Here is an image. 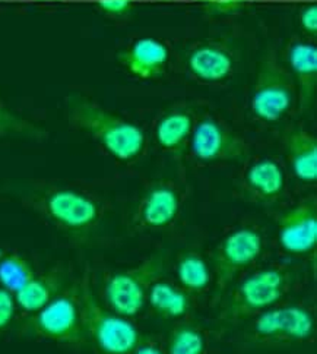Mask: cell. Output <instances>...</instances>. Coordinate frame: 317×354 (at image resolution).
<instances>
[{"mask_svg": "<svg viewBox=\"0 0 317 354\" xmlns=\"http://www.w3.org/2000/svg\"><path fill=\"white\" fill-rule=\"evenodd\" d=\"M18 189L23 207L81 248L95 245L106 227V208L81 189L46 182L25 183Z\"/></svg>", "mask_w": 317, "mask_h": 354, "instance_id": "1", "label": "cell"}, {"mask_svg": "<svg viewBox=\"0 0 317 354\" xmlns=\"http://www.w3.org/2000/svg\"><path fill=\"white\" fill-rule=\"evenodd\" d=\"M314 316L304 306L263 310L253 324V337L262 343H301L314 333Z\"/></svg>", "mask_w": 317, "mask_h": 354, "instance_id": "8", "label": "cell"}, {"mask_svg": "<svg viewBox=\"0 0 317 354\" xmlns=\"http://www.w3.org/2000/svg\"><path fill=\"white\" fill-rule=\"evenodd\" d=\"M129 5V0H101L99 2V8L111 15L123 14L128 10Z\"/></svg>", "mask_w": 317, "mask_h": 354, "instance_id": "27", "label": "cell"}, {"mask_svg": "<svg viewBox=\"0 0 317 354\" xmlns=\"http://www.w3.org/2000/svg\"><path fill=\"white\" fill-rule=\"evenodd\" d=\"M3 255H5V252H3L2 246H0V259H2V258H3Z\"/></svg>", "mask_w": 317, "mask_h": 354, "instance_id": "29", "label": "cell"}, {"mask_svg": "<svg viewBox=\"0 0 317 354\" xmlns=\"http://www.w3.org/2000/svg\"><path fill=\"white\" fill-rule=\"evenodd\" d=\"M205 337L193 324H179L169 337L167 354H204Z\"/></svg>", "mask_w": 317, "mask_h": 354, "instance_id": "23", "label": "cell"}, {"mask_svg": "<svg viewBox=\"0 0 317 354\" xmlns=\"http://www.w3.org/2000/svg\"><path fill=\"white\" fill-rule=\"evenodd\" d=\"M293 81L273 57H266L259 71L251 110L265 122H278L293 104Z\"/></svg>", "mask_w": 317, "mask_h": 354, "instance_id": "7", "label": "cell"}, {"mask_svg": "<svg viewBox=\"0 0 317 354\" xmlns=\"http://www.w3.org/2000/svg\"><path fill=\"white\" fill-rule=\"evenodd\" d=\"M69 286V274L59 265L43 272H37L14 297L18 308L34 313L60 296Z\"/></svg>", "mask_w": 317, "mask_h": 354, "instance_id": "13", "label": "cell"}, {"mask_svg": "<svg viewBox=\"0 0 317 354\" xmlns=\"http://www.w3.org/2000/svg\"><path fill=\"white\" fill-rule=\"evenodd\" d=\"M167 252L158 250L136 267L119 271L107 278L104 284L106 305L124 318L142 310L151 286L166 270Z\"/></svg>", "mask_w": 317, "mask_h": 354, "instance_id": "6", "label": "cell"}, {"mask_svg": "<svg viewBox=\"0 0 317 354\" xmlns=\"http://www.w3.org/2000/svg\"><path fill=\"white\" fill-rule=\"evenodd\" d=\"M35 274L31 261L22 255L10 254L0 259V284L12 295L19 292Z\"/></svg>", "mask_w": 317, "mask_h": 354, "instance_id": "20", "label": "cell"}, {"mask_svg": "<svg viewBox=\"0 0 317 354\" xmlns=\"http://www.w3.org/2000/svg\"><path fill=\"white\" fill-rule=\"evenodd\" d=\"M19 333L25 337L55 341L57 344L69 347H82L86 344L78 283L70 284L48 305L31 313L30 318L19 325Z\"/></svg>", "mask_w": 317, "mask_h": 354, "instance_id": "4", "label": "cell"}, {"mask_svg": "<svg viewBox=\"0 0 317 354\" xmlns=\"http://www.w3.org/2000/svg\"><path fill=\"white\" fill-rule=\"evenodd\" d=\"M190 147L202 161H244L249 157V147L243 139L212 119L196 126Z\"/></svg>", "mask_w": 317, "mask_h": 354, "instance_id": "10", "label": "cell"}, {"mask_svg": "<svg viewBox=\"0 0 317 354\" xmlns=\"http://www.w3.org/2000/svg\"><path fill=\"white\" fill-rule=\"evenodd\" d=\"M177 277L190 292H202L211 283V272L206 262L195 252H187L177 262Z\"/></svg>", "mask_w": 317, "mask_h": 354, "instance_id": "22", "label": "cell"}, {"mask_svg": "<svg viewBox=\"0 0 317 354\" xmlns=\"http://www.w3.org/2000/svg\"><path fill=\"white\" fill-rule=\"evenodd\" d=\"M300 21H301V25L304 30H306L307 32L316 34V31H317V6L310 5L307 8H304L301 15H300Z\"/></svg>", "mask_w": 317, "mask_h": 354, "instance_id": "26", "label": "cell"}, {"mask_svg": "<svg viewBox=\"0 0 317 354\" xmlns=\"http://www.w3.org/2000/svg\"><path fill=\"white\" fill-rule=\"evenodd\" d=\"M146 300L152 309L167 319L182 318L190 308V297L184 290L161 280L151 286Z\"/></svg>", "mask_w": 317, "mask_h": 354, "instance_id": "18", "label": "cell"}, {"mask_svg": "<svg viewBox=\"0 0 317 354\" xmlns=\"http://www.w3.org/2000/svg\"><path fill=\"white\" fill-rule=\"evenodd\" d=\"M8 133H38L31 124L25 123L23 120L12 116L9 111H6L0 106V136Z\"/></svg>", "mask_w": 317, "mask_h": 354, "instance_id": "25", "label": "cell"}, {"mask_svg": "<svg viewBox=\"0 0 317 354\" xmlns=\"http://www.w3.org/2000/svg\"><path fill=\"white\" fill-rule=\"evenodd\" d=\"M131 354H166V353H164L162 348L155 343H151V341L149 343H142L141 341Z\"/></svg>", "mask_w": 317, "mask_h": 354, "instance_id": "28", "label": "cell"}, {"mask_svg": "<svg viewBox=\"0 0 317 354\" xmlns=\"http://www.w3.org/2000/svg\"><path fill=\"white\" fill-rule=\"evenodd\" d=\"M169 59V50L161 41L154 39H141L133 43L131 52L123 56L129 71L139 78H152L160 73Z\"/></svg>", "mask_w": 317, "mask_h": 354, "instance_id": "15", "label": "cell"}, {"mask_svg": "<svg viewBox=\"0 0 317 354\" xmlns=\"http://www.w3.org/2000/svg\"><path fill=\"white\" fill-rule=\"evenodd\" d=\"M288 60L291 69L300 80L301 106L307 107L316 85L317 75V48L310 43H296L291 46Z\"/></svg>", "mask_w": 317, "mask_h": 354, "instance_id": "16", "label": "cell"}, {"mask_svg": "<svg viewBox=\"0 0 317 354\" xmlns=\"http://www.w3.org/2000/svg\"><path fill=\"white\" fill-rule=\"evenodd\" d=\"M189 68L200 80L221 81L231 73L233 60L218 47L202 46L190 55Z\"/></svg>", "mask_w": 317, "mask_h": 354, "instance_id": "17", "label": "cell"}, {"mask_svg": "<svg viewBox=\"0 0 317 354\" xmlns=\"http://www.w3.org/2000/svg\"><path fill=\"white\" fill-rule=\"evenodd\" d=\"M263 248L262 236L253 229H240L228 234L213 255L218 295L222 296L234 278L258 259Z\"/></svg>", "mask_w": 317, "mask_h": 354, "instance_id": "9", "label": "cell"}, {"mask_svg": "<svg viewBox=\"0 0 317 354\" xmlns=\"http://www.w3.org/2000/svg\"><path fill=\"white\" fill-rule=\"evenodd\" d=\"M280 242L289 254H309L317 245V202L307 198L280 218Z\"/></svg>", "mask_w": 317, "mask_h": 354, "instance_id": "11", "label": "cell"}, {"mask_svg": "<svg viewBox=\"0 0 317 354\" xmlns=\"http://www.w3.org/2000/svg\"><path fill=\"white\" fill-rule=\"evenodd\" d=\"M246 180L251 191L268 199L280 196L285 186L284 173L272 160H260L253 164L247 170Z\"/></svg>", "mask_w": 317, "mask_h": 354, "instance_id": "19", "label": "cell"}, {"mask_svg": "<svg viewBox=\"0 0 317 354\" xmlns=\"http://www.w3.org/2000/svg\"><path fill=\"white\" fill-rule=\"evenodd\" d=\"M287 154L291 169L300 180L314 183L317 180V141L301 128L291 129L285 138Z\"/></svg>", "mask_w": 317, "mask_h": 354, "instance_id": "14", "label": "cell"}, {"mask_svg": "<svg viewBox=\"0 0 317 354\" xmlns=\"http://www.w3.org/2000/svg\"><path fill=\"white\" fill-rule=\"evenodd\" d=\"M17 312V301L9 290L0 286V335H2L10 324L14 322Z\"/></svg>", "mask_w": 317, "mask_h": 354, "instance_id": "24", "label": "cell"}, {"mask_svg": "<svg viewBox=\"0 0 317 354\" xmlns=\"http://www.w3.org/2000/svg\"><path fill=\"white\" fill-rule=\"evenodd\" d=\"M78 296L86 341H90L97 351L131 354L141 343L137 328L98 300L88 274L78 283Z\"/></svg>", "mask_w": 317, "mask_h": 354, "instance_id": "3", "label": "cell"}, {"mask_svg": "<svg viewBox=\"0 0 317 354\" xmlns=\"http://www.w3.org/2000/svg\"><path fill=\"white\" fill-rule=\"evenodd\" d=\"M180 209V196L167 183L149 187L136 208L133 224L141 229H162L171 224Z\"/></svg>", "mask_w": 317, "mask_h": 354, "instance_id": "12", "label": "cell"}, {"mask_svg": "<svg viewBox=\"0 0 317 354\" xmlns=\"http://www.w3.org/2000/svg\"><path fill=\"white\" fill-rule=\"evenodd\" d=\"M294 284V272L288 268H266L249 275L227 299L220 319L238 322L272 308Z\"/></svg>", "mask_w": 317, "mask_h": 354, "instance_id": "5", "label": "cell"}, {"mask_svg": "<svg viewBox=\"0 0 317 354\" xmlns=\"http://www.w3.org/2000/svg\"><path fill=\"white\" fill-rule=\"evenodd\" d=\"M68 120L72 128L90 135L108 154L131 161L142 153L145 136L139 126L124 120L82 97L68 100Z\"/></svg>", "mask_w": 317, "mask_h": 354, "instance_id": "2", "label": "cell"}, {"mask_svg": "<svg viewBox=\"0 0 317 354\" xmlns=\"http://www.w3.org/2000/svg\"><path fill=\"white\" fill-rule=\"evenodd\" d=\"M193 123L189 115L184 113H171L162 118L157 124V141L166 149H177L192 133Z\"/></svg>", "mask_w": 317, "mask_h": 354, "instance_id": "21", "label": "cell"}]
</instances>
